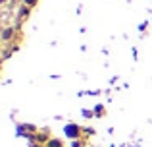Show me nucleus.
Masks as SVG:
<instances>
[{"mask_svg": "<svg viewBox=\"0 0 152 147\" xmlns=\"http://www.w3.org/2000/svg\"><path fill=\"white\" fill-rule=\"evenodd\" d=\"M15 33H18V27H14V25L4 27L2 33H0V41H2V43H10V41H14V39H15Z\"/></svg>", "mask_w": 152, "mask_h": 147, "instance_id": "obj_1", "label": "nucleus"}, {"mask_svg": "<svg viewBox=\"0 0 152 147\" xmlns=\"http://www.w3.org/2000/svg\"><path fill=\"white\" fill-rule=\"evenodd\" d=\"M45 147H64V141L60 140V137H50L48 143H46Z\"/></svg>", "mask_w": 152, "mask_h": 147, "instance_id": "obj_5", "label": "nucleus"}, {"mask_svg": "<svg viewBox=\"0 0 152 147\" xmlns=\"http://www.w3.org/2000/svg\"><path fill=\"white\" fill-rule=\"evenodd\" d=\"M66 132H67V136H75V137H79V132H81V128H79V126H75V124H69Z\"/></svg>", "mask_w": 152, "mask_h": 147, "instance_id": "obj_4", "label": "nucleus"}, {"mask_svg": "<svg viewBox=\"0 0 152 147\" xmlns=\"http://www.w3.org/2000/svg\"><path fill=\"white\" fill-rule=\"evenodd\" d=\"M0 2H2V4H4V2H6V0H0Z\"/></svg>", "mask_w": 152, "mask_h": 147, "instance_id": "obj_8", "label": "nucleus"}, {"mask_svg": "<svg viewBox=\"0 0 152 147\" xmlns=\"http://www.w3.org/2000/svg\"><path fill=\"white\" fill-rule=\"evenodd\" d=\"M50 137H52V136H50V132H48V130H42V132H39V134H35V136H31V141H33V143L46 145Z\"/></svg>", "mask_w": 152, "mask_h": 147, "instance_id": "obj_2", "label": "nucleus"}, {"mask_svg": "<svg viewBox=\"0 0 152 147\" xmlns=\"http://www.w3.org/2000/svg\"><path fill=\"white\" fill-rule=\"evenodd\" d=\"M71 147H83V141H73Z\"/></svg>", "mask_w": 152, "mask_h": 147, "instance_id": "obj_7", "label": "nucleus"}, {"mask_svg": "<svg viewBox=\"0 0 152 147\" xmlns=\"http://www.w3.org/2000/svg\"><path fill=\"white\" fill-rule=\"evenodd\" d=\"M29 16H31V8H29V6H25V4H21V6H19V10H18V18H19V21H25Z\"/></svg>", "mask_w": 152, "mask_h": 147, "instance_id": "obj_3", "label": "nucleus"}, {"mask_svg": "<svg viewBox=\"0 0 152 147\" xmlns=\"http://www.w3.org/2000/svg\"><path fill=\"white\" fill-rule=\"evenodd\" d=\"M21 4H25V6H29L31 10H33V8H37L39 0H21Z\"/></svg>", "mask_w": 152, "mask_h": 147, "instance_id": "obj_6", "label": "nucleus"}]
</instances>
